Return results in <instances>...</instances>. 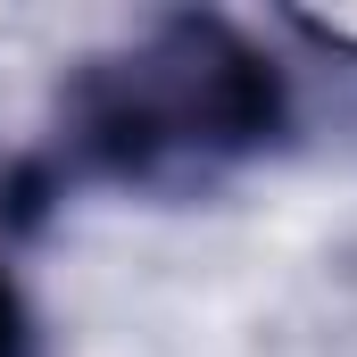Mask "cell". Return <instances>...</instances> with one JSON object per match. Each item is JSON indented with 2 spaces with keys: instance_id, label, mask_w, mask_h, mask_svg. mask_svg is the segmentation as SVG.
<instances>
[{
  "instance_id": "cell-1",
  "label": "cell",
  "mask_w": 357,
  "mask_h": 357,
  "mask_svg": "<svg viewBox=\"0 0 357 357\" xmlns=\"http://www.w3.org/2000/svg\"><path fill=\"white\" fill-rule=\"evenodd\" d=\"M266 116V84L241 50L208 42V33H175L167 50L133 59V75L108 91L100 108V142L116 158H158V150H216L258 133Z\"/></svg>"
},
{
  "instance_id": "cell-2",
  "label": "cell",
  "mask_w": 357,
  "mask_h": 357,
  "mask_svg": "<svg viewBox=\"0 0 357 357\" xmlns=\"http://www.w3.org/2000/svg\"><path fill=\"white\" fill-rule=\"evenodd\" d=\"M0 357H17V307H8V282H0Z\"/></svg>"
}]
</instances>
